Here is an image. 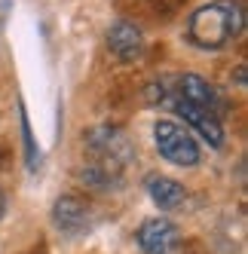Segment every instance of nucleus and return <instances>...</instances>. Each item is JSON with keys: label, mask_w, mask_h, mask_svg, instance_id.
I'll return each instance as SVG.
<instances>
[{"label": "nucleus", "mask_w": 248, "mask_h": 254, "mask_svg": "<svg viewBox=\"0 0 248 254\" xmlns=\"http://www.w3.org/2000/svg\"><path fill=\"white\" fill-rule=\"evenodd\" d=\"M181 242V233L169 217H150L138 227V248L144 254H172Z\"/></svg>", "instance_id": "3"}, {"label": "nucleus", "mask_w": 248, "mask_h": 254, "mask_svg": "<svg viewBox=\"0 0 248 254\" xmlns=\"http://www.w3.org/2000/svg\"><path fill=\"white\" fill-rule=\"evenodd\" d=\"M108 49L117 59L132 62L144 52V34H141V28L135 22H114L108 28Z\"/></svg>", "instance_id": "5"}, {"label": "nucleus", "mask_w": 248, "mask_h": 254, "mask_svg": "<svg viewBox=\"0 0 248 254\" xmlns=\"http://www.w3.org/2000/svg\"><path fill=\"white\" fill-rule=\"evenodd\" d=\"M242 31V9L233 3H208L190 15L187 37L199 49H221Z\"/></svg>", "instance_id": "1"}, {"label": "nucleus", "mask_w": 248, "mask_h": 254, "mask_svg": "<svg viewBox=\"0 0 248 254\" xmlns=\"http://www.w3.org/2000/svg\"><path fill=\"white\" fill-rule=\"evenodd\" d=\"M52 217H56V227L62 233H83L86 227H89V208H86L80 199L74 196H64L56 202V211H52Z\"/></svg>", "instance_id": "6"}, {"label": "nucleus", "mask_w": 248, "mask_h": 254, "mask_svg": "<svg viewBox=\"0 0 248 254\" xmlns=\"http://www.w3.org/2000/svg\"><path fill=\"white\" fill-rule=\"evenodd\" d=\"M3 211H6V196H3V190H0V217H3Z\"/></svg>", "instance_id": "9"}, {"label": "nucleus", "mask_w": 248, "mask_h": 254, "mask_svg": "<svg viewBox=\"0 0 248 254\" xmlns=\"http://www.w3.org/2000/svg\"><path fill=\"white\" fill-rule=\"evenodd\" d=\"M147 193H150V199H153V202L163 208V211L181 208V205H184V199H187V190L178 184V181L163 178V175L147 178Z\"/></svg>", "instance_id": "7"}, {"label": "nucleus", "mask_w": 248, "mask_h": 254, "mask_svg": "<svg viewBox=\"0 0 248 254\" xmlns=\"http://www.w3.org/2000/svg\"><path fill=\"white\" fill-rule=\"evenodd\" d=\"M153 141H156V150L159 156H166L175 166H199V144L193 141L190 132H184L181 126H175L169 120H159L153 126Z\"/></svg>", "instance_id": "2"}, {"label": "nucleus", "mask_w": 248, "mask_h": 254, "mask_svg": "<svg viewBox=\"0 0 248 254\" xmlns=\"http://www.w3.org/2000/svg\"><path fill=\"white\" fill-rule=\"evenodd\" d=\"M172 107H175V114H178L181 120H187L193 129H196V132L211 144V147H221V144H224V129H221V120H218L215 111L199 107V104H190V101H184V98H178Z\"/></svg>", "instance_id": "4"}, {"label": "nucleus", "mask_w": 248, "mask_h": 254, "mask_svg": "<svg viewBox=\"0 0 248 254\" xmlns=\"http://www.w3.org/2000/svg\"><path fill=\"white\" fill-rule=\"evenodd\" d=\"M178 98H184L190 104H199V107H208V111H215V104H218V92L196 74H187L178 80Z\"/></svg>", "instance_id": "8"}]
</instances>
